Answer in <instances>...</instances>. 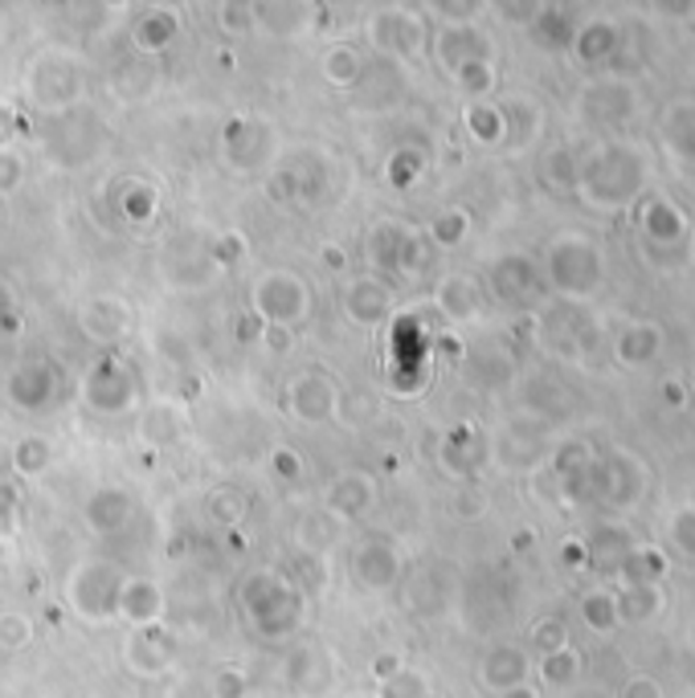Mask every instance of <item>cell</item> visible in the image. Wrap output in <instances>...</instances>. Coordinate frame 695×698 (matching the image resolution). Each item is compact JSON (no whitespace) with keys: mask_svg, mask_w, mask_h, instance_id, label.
<instances>
[{"mask_svg":"<svg viewBox=\"0 0 695 698\" xmlns=\"http://www.w3.org/2000/svg\"><path fill=\"white\" fill-rule=\"evenodd\" d=\"M523 674H528V666H523V657L516 654V650H495V654L487 657V666H483V678H487V686H495L499 695H504V690H516V686H523Z\"/></svg>","mask_w":695,"mask_h":698,"instance_id":"cell-1","label":"cell"},{"mask_svg":"<svg viewBox=\"0 0 695 698\" xmlns=\"http://www.w3.org/2000/svg\"><path fill=\"white\" fill-rule=\"evenodd\" d=\"M581 671V662L573 650H556V654H544V683L552 686H565L573 683V674Z\"/></svg>","mask_w":695,"mask_h":698,"instance_id":"cell-2","label":"cell"},{"mask_svg":"<svg viewBox=\"0 0 695 698\" xmlns=\"http://www.w3.org/2000/svg\"><path fill=\"white\" fill-rule=\"evenodd\" d=\"M380 698H426V683H421L418 674H401V671H397L389 683H385Z\"/></svg>","mask_w":695,"mask_h":698,"instance_id":"cell-3","label":"cell"},{"mask_svg":"<svg viewBox=\"0 0 695 698\" xmlns=\"http://www.w3.org/2000/svg\"><path fill=\"white\" fill-rule=\"evenodd\" d=\"M30 642V625H25V621H21V617H4V621H0V645H25Z\"/></svg>","mask_w":695,"mask_h":698,"instance_id":"cell-4","label":"cell"},{"mask_svg":"<svg viewBox=\"0 0 695 698\" xmlns=\"http://www.w3.org/2000/svg\"><path fill=\"white\" fill-rule=\"evenodd\" d=\"M626 698H663V690H659V683H654V678L638 674V678H630V683H626Z\"/></svg>","mask_w":695,"mask_h":698,"instance_id":"cell-5","label":"cell"},{"mask_svg":"<svg viewBox=\"0 0 695 698\" xmlns=\"http://www.w3.org/2000/svg\"><path fill=\"white\" fill-rule=\"evenodd\" d=\"M218 698H242V678H221V690H218Z\"/></svg>","mask_w":695,"mask_h":698,"instance_id":"cell-6","label":"cell"},{"mask_svg":"<svg viewBox=\"0 0 695 698\" xmlns=\"http://www.w3.org/2000/svg\"><path fill=\"white\" fill-rule=\"evenodd\" d=\"M504 698H537V690H528V686H516V690H504Z\"/></svg>","mask_w":695,"mask_h":698,"instance_id":"cell-7","label":"cell"}]
</instances>
